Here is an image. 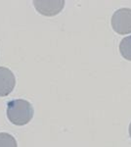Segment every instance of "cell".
<instances>
[{
  "label": "cell",
  "mask_w": 131,
  "mask_h": 147,
  "mask_svg": "<svg viewBox=\"0 0 131 147\" xmlns=\"http://www.w3.org/2000/svg\"><path fill=\"white\" fill-rule=\"evenodd\" d=\"M16 78L13 72L6 67H0V97H5L13 91Z\"/></svg>",
  "instance_id": "3957f363"
},
{
  "label": "cell",
  "mask_w": 131,
  "mask_h": 147,
  "mask_svg": "<svg viewBox=\"0 0 131 147\" xmlns=\"http://www.w3.org/2000/svg\"><path fill=\"white\" fill-rule=\"evenodd\" d=\"M120 52L123 58L128 61H131V35L124 37L120 41Z\"/></svg>",
  "instance_id": "5b68a950"
},
{
  "label": "cell",
  "mask_w": 131,
  "mask_h": 147,
  "mask_svg": "<svg viewBox=\"0 0 131 147\" xmlns=\"http://www.w3.org/2000/svg\"><path fill=\"white\" fill-rule=\"evenodd\" d=\"M112 27L120 34H131V9L121 8L116 10L112 17Z\"/></svg>",
  "instance_id": "7a4b0ae2"
},
{
  "label": "cell",
  "mask_w": 131,
  "mask_h": 147,
  "mask_svg": "<svg viewBox=\"0 0 131 147\" xmlns=\"http://www.w3.org/2000/svg\"><path fill=\"white\" fill-rule=\"evenodd\" d=\"M34 8L41 15L47 17H53L63 10L65 2L64 1H33Z\"/></svg>",
  "instance_id": "277c9868"
},
{
  "label": "cell",
  "mask_w": 131,
  "mask_h": 147,
  "mask_svg": "<svg viewBox=\"0 0 131 147\" xmlns=\"http://www.w3.org/2000/svg\"><path fill=\"white\" fill-rule=\"evenodd\" d=\"M7 117L13 125H25L32 119L33 107L24 99L11 100L7 103Z\"/></svg>",
  "instance_id": "6da1fadb"
},
{
  "label": "cell",
  "mask_w": 131,
  "mask_h": 147,
  "mask_svg": "<svg viewBox=\"0 0 131 147\" xmlns=\"http://www.w3.org/2000/svg\"><path fill=\"white\" fill-rule=\"evenodd\" d=\"M0 147H18L15 137L7 132H0Z\"/></svg>",
  "instance_id": "8992f818"
},
{
  "label": "cell",
  "mask_w": 131,
  "mask_h": 147,
  "mask_svg": "<svg viewBox=\"0 0 131 147\" xmlns=\"http://www.w3.org/2000/svg\"><path fill=\"white\" fill-rule=\"evenodd\" d=\"M129 136L131 137V123H130V125H129Z\"/></svg>",
  "instance_id": "52a82bcc"
}]
</instances>
